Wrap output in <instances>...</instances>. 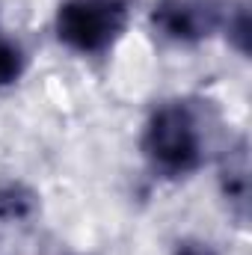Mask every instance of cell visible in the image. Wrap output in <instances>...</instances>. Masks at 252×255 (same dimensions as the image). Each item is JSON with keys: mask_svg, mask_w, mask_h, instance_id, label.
Returning a JSON list of instances; mask_svg holds the SVG:
<instances>
[{"mask_svg": "<svg viewBox=\"0 0 252 255\" xmlns=\"http://www.w3.org/2000/svg\"><path fill=\"white\" fill-rule=\"evenodd\" d=\"M127 0H63L57 9V39L83 57L110 51L127 27Z\"/></svg>", "mask_w": 252, "mask_h": 255, "instance_id": "2", "label": "cell"}, {"mask_svg": "<svg viewBox=\"0 0 252 255\" xmlns=\"http://www.w3.org/2000/svg\"><path fill=\"white\" fill-rule=\"evenodd\" d=\"M247 193H250V160H247V142L235 145L229 151V160L223 166V196L229 205L238 208V214H247Z\"/></svg>", "mask_w": 252, "mask_h": 255, "instance_id": "4", "label": "cell"}, {"mask_svg": "<svg viewBox=\"0 0 252 255\" xmlns=\"http://www.w3.org/2000/svg\"><path fill=\"white\" fill-rule=\"evenodd\" d=\"M232 9L226 0H160L151 12L157 33L175 45H196L229 27Z\"/></svg>", "mask_w": 252, "mask_h": 255, "instance_id": "3", "label": "cell"}, {"mask_svg": "<svg viewBox=\"0 0 252 255\" xmlns=\"http://www.w3.org/2000/svg\"><path fill=\"white\" fill-rule=\"evenodd\" d=\"M142 154L163 178H184L205 163V136L199 116L184 101L160 104L142 130Z\"/></svg>", "mask_w": 252, "mask_h": 255, "instance_id": "1", "label": "cell"}, {"mask_svg": "<svg viewBox=\"0 0 252 255\" xmlns=\"http://www.w3.org/2000/svg\"><path fill=\"white\" fill-rule=\"evenodd\" d=\"M172 255H214V250L208 244H202V241H184V244L175 247Z\"/></svg>", "mask_w": 252, "mask_h": 255, "instance_id": "6", "label": "cell"}, {"mask_svg": "<svg viewBox=\"0 0 252 255\" xmlns=\"http://www.w3.org/2000/svg\"><path fill=\"white\" fill-rule=\"evenodd\" d=\"M21 71H24V51L15 42L0 36V89L15 83L21 77Z\"/></svg>", "mask_w": 252, "mask_h": 255, "instance_id": "5", "label": "cell"}]
</instances>
